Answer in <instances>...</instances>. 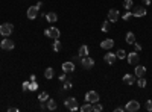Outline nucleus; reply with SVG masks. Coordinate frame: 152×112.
<instances>
[{"mask_svg":"<svg viewBox=\"0 0 152 112\" xmlns=\"http://www.w3.org/2000/svg\"><path fill=\"white\" fill-rule=\"evenodd\" d=\"M116 56H117L119 59H125L126 56H128V53H126L125 50H122V48H120V50H117V53H116Z\"/></svg>","mask_w":152,"mask_h":112,"instance_id":"393cba45","label":"nucleus"},{"mask_svg":"<svg viewBox=\"0 0 152 112\" xmlns=\"http://www.w3.org/2000/svg\"><path fill=\"white\" fill-rule=\"evenodd\" d=\"M123 82L126 85H134L135 83V77L132 76V74H125V76H123Z\"/></svg>","mask_w":152,"mask_h":112,"instance_id":"dca6fc26","label":"nucleus"},{"mask_svg":"<svg viewBox=\"0 0 152 112\" xmlns=\"http://www.w3.org/2000/svg\"><path fill=\"white\" fill-rule=\"evenodd\" d=\"M120 18V12L117 9H110L108 11V21L110 23H116Z\"/></svg>","mask_w":152,"mask_h":112,"instance_id":"6e6552de","label":"nucleus"},{"mask_svg":"<svg viewBox=\"0 0 152 112\" xmlns=\"http://www.w3.org/2000/svg\"><path fill=\"white\" fill-rule=\"evenodd\" d=\"M131 17H132V12H125V15H123L122 18H123V20L126 21V20H129Z\"/></svg>","mask_w":152,"mask_h":112,"instance_id":"473e14b6","label":"nucleus"},{"mask_svg":"<svg viewBox=\"0 0 152 112\" xmlns=\"http://www.w3.org/2000/svg\"><path fill=\"white\" fill-rule=\"evenodd\" d=\"M85 102L91 103V105L97 103V102H99V94H97L96 91H88V92L85 94Z\"/></svg>","mask_w":152,"mask_h":112,"instance_id":"20e7f679","label":"nucleus"},{"mask_svg":"<svg viewBox=\"0 0 152 112\" xmlns=\"http://www.w3.org/2000/svg\"><path fill=\"white\" fill-rule=\"evenodd\" d=\"M138 109H140V103H138L137 100H129L128 103H126V106H125L126 112H137Z\"/></svg>","mask_w":152,"mask_h":112,"instance_id":"39448f33","label":"nucleus"},{"mask_svg":"<svg viewBox=\"0 0 152 112\" xmlns=\"http://www.w3.org/2000/svg\"><path fill=\"white\" fill-rule=\"evenodd\" d=\"M61 47H62V46H61V41L55 40V43H53V50H55V52H59Z\"/></svg>","mask_w":152,"mask_h":112,"instance_id":"c85d7f7f","label":"nucleus"},{"mask_svg":"<svg viewBox=\"0 0 152 112\" xmlns=\"http://www.w3.org/2000/svg\"><path fill=\"white\" fill-rule=\"evenodd\" d=\"M132 46H134V48H135V52H140V50H142V46H140V44H137V43H134Z\"/></svg>","mask_w":152,"mask_h":112,"instance_id":"72a5a7b5","label":"nucleus"},{"mask_svg":"<svg viewBox=\"0 0 152 112\" xmlns=\"http://www.w3.org/2000/svg\"><path fill=\"white\" fill-rule=\"evenodd\" d=\"M142 2H143L145 5H151V0H142Z\"/></svg>","mask_w":152,"mask_h":112,"instance_id":"58836bf2","label":"nucleus"},{"mask_svg":"<svg viewBox=\"0 0 152 112\" xmlns=\"http://www.w3.org/2000/svg\"><path fill=\"white\" fill-rule=\"evenodd\" d=\"M78 55H79L81 58H82V56H87V55H88V46H81Z\"/></svg>","mask_w":152,"mask_h":112,"instance_id":"4be33fe9","label":"nucleus"},{"mask_svg":"<svg viewBox=\"0 0 152 112\" xmlns=\"http://www.w3.org/2000/svg\"><path fill=\"white\" fill-rule=\"evenodd\" d=\"M126 43L131 44V46L135 43V35H134L132 32H128V33H126Z\"/></svg>","mask_w":152,"mask_h":112,"instance_id":"aec40b11","label":"nucleus"},{"mask_svg":"<svg viewBox=\"0 0 152 112\" xmlns=\"http://www.w3.org/2000/svg\"><path fill=\"white\" fill-rule=\"evenodd\" d=\"M29 79H31V82H32V80H37V76H35V74H32V76H31Z\"/></svg>","mask_w":152,"mask_h":112,"instance_id":"4c0bfd02","label":"nucleus"},{"mask_svg":"<svg viewBox=\"0 0 152 112\" xmlns=\"http://www.w3.org/2000/svg\"><path fill=\"white\" fill-rule=\"evenodd\" d=\"M58 79H59L61 82H66V79H67V76H66V74H61V76H59Z\"/></svg>","mask_w":152,"mask_h":112,"instance_id":"f704fd0d","label":"nucleus"},{"mask_svg":"<svg viewBox=\"0 0 152 112\" xmlns=\"http://www.w3.org/2000/svg\"><path fill=\"white\" fill-rule=\"evenodd\" d=\"M116 59H117L116 53H105V56H104V61L107 62L108 65H114L116 64Z\"/></svg>","mask_w":152,"mask_h":112,"instance_id":"f8f14e48","label":"nucleus"},{"mask_svg":"<svg viewBox=\"0 0 152 112\" xmlns=\"http://www.w3.org/2000/svg\"><path fill=\"white\" fill-rule=\"evenodd\" d=\"M61 68H62L64 73H73L75 71V64L72 61H67V62H64V64L61 65Z\"/></svg>","mask_w":152,"mask_h":112,"instance_id":"ddd939ff","label":"nucleus"},{"mask_svg":"<svg viewBox=\"0 0 152 112\" xmlns=\"http://www.w3.org/2000/svg\"><path fill=\"white\" fill-rule=\"evenodd\" d=\"M37 90H38V83L35 80H32L31 85H29V91H37Z\"/></svg>","mask_w":152,"mask_h":112,"instance_id":"c756f323","label":"nucleus"},{"mask_svg":"<svg viewBox=\"0 0 152 112\" xmlns=\"http://www.w3.org/2000/svg\"><path fill=\"white\" fill-rule=\"evenodd\" d=\"M44 35L46 36H49V38H52V40H59V36H61V32H59V29L58 27H47L46 30H44Z\"/></svg>","mask_w":152,"mask_h":112,"instance_id":"f257e3e1","label":"nucleus"},{"mask_svg":"<svg viewBox=\"0 0 152 112\" xmlns=\"http://www.w3.org/2000/svg\"><path fill=\"white\" fill-rule=\"evenodd\" d=\"M0 47H2L3 48V50H12V48H14L15 47V43L14 41H12V40H3L2 43H0Z\"/></svg>","mask_w":152,"mask_h":112,"instance_id":"9d476101","label":"nucleus"},{"mask_svg":"<svg viewBox=\"0 0 152 112\" xmlns=\"http://www.w3.org/2000/svg\"><path fill=\"white\" fill-rule=\"evenodd\" d=\"M132 6H134V2H132V0H125V2H123V8H125V9L131 11Z\"/></svg>","mask_w":152,"mask_h":112,"instance_id":"5701e85b","label":"nucleus"},{"mask_svg":"<svg viewBox=\"0 0 152 112\" xmlns=\"http://www.w3.org/2000/svg\"><path fill=\"white\" fill-rule=\"evenodd\" d=\"M38 11H40V9L37 8V5H34V6H29V8H28V12H26L28 18H29V20H35V18L38 17Z\"/></svg>","mask_w":152,"mask_h":112,"instance_id":"1a4fd4ad","label":"nucleus"},{"mask_svg":"<svg viewBox=\"0 0 152 112\" xmlns=\"http://www.w3.org/2000/svg\"><path fill=\"white\" fill-rule=\"evenodd\" d=\"M145 74H146V68L143 67V65H135V76L137 77H143L145 76Z\"/></svg>","mask_w":152,"mask_h":112,"instance_id":"2eb2a0df","label":"nucleus"},{"mask_svg":"<svg viewBox=\"0 0 152 112\" xmlns=\"http://www.w3.org/2000/svg\"><path fill=\"white\" fill-rule=\"evenodd\" d=\"M126 59H128V62L131 65H137L138 61H140V58H138V53L137 52H132V53H128V56H126Z\"/></svg>","mask_w":152,"mask_h":112,"instance_id":"9b49d317","label":"nucleus"},{"mask_svg":"<svg viewBox=\"0 0 152 112\" xmlns=\"http://www.w3.org/2000/svg\"><path fill=\"white\" fill-rule=\"evenodd\" d=\"M81 64H82L84 68H88V70H90V68L94 67V59L90 58L88 55H87V56H82V58H81Z\"/></svg>","mask_w":152,"mask_h":112,"instance_id":"423d86ee","label":"nucleus"},{"mask_svg":"<svg viewBox=\"0 0 152 112\" xmlns=\"http://www.w3.org/2000/svg\"><path fill=\"white\" fill-rule=\"evenodd\" d=\"M64 106L69 109V111H78L79 106H78V102H76L75 97H67L64 100Z\"/></svg>","mask_w":152,"mask_h":112,"instance_id":"f03ea898","label":"nucleus"},{"mask_svg":"<svg viewBox=\"0 0 152 112\" xmlns=\"http://www.w3.org/2000/svg\"><path fill=\"white\" fill-rule=\"evenodd\" d=\"M46 106L49 111H55L56 109V102L52 100V98H47V102H46Z\"/></svg>","mask_w":152,"mask_h":112,"instance_id":"a211bd4d","label":"nucleus"},{"mask_svg":"<svg viewBox=\"0 0 152 112\" xmlns=\"http://www.w3.org/2000/svg\"><path fill=\"white\" fill-rule=\"evenodd\" d=\"M145 108H146V111H151L152 112V100H148L145 103Z\"/></svg>","mask_w":152,"mask_h":112,"instance_id":"7c9ffc66","label":"nucleus"},{"mask_svg":"<svg viewBox=\"0 0 152 112\" xmlns=\"http://www.w3.org/2000/svg\"><path fill=\"white\" fill-rule=\"evenodd\" d=\"M102 109H104V106H102V105H100L99 102L93 105V112H100V111H102Z\"/></svg>","mask_w":152,"mask_h":112,"instance_id":"cd10ccee","label":"nucleus"},{"mask_svg":"<svg viewBox=\"0 0 152 112\" xmlns=\"http://www.w3.org/2000/svg\"><path fill=\"white\" fill-rule=\"evenodd\" d=\"M137 85L140 86V88H145V86H146V79L145 77H138L137 79Z\"/></svg>","mask_w":152,"mask_h":112,"instance_id":"a878e982","label":"nucleus"},{"mask_svg":"<svg viewBox=\"0 0 152 112\" xmlns=\"http://www.w3.org/2000/svg\"><path fill=\"white\" fill-rule=\"evenodd\" d=\"M113 46H114V41L111 38L104 40L102 43H100V48H104V50H110V48H113Z\"/></svg>","mask_w":152,"mask_h":112,"instance_id":"4468645a","label":"nucleus"},{"mask_svg":"<svg viewBox=\"0 0 152 112\" xmlns=\"http://www.w3.org/2000/svg\"><path fill=\"white\" fill-rule=\"evenodd\" d=\"M53 74H55V70H53L52 67H49V68L44 70V77H46V79H52Z\"/></svg>","mask_w":152,"mask_h":112,"instance_id":"6ab92c4d","label":"nucleus"},{"mask_svg":"<svg viewBox=\"0 0 152 112\" xmlns=\"http://www.w3.org/2000/svg\"><path fill=\"white\" fill-rule=\"evenodd\" d=\"M29 85H31V82H23V85H21V88H23L24 91H29Z\"/></svg>","mask_w":152,"mask_h":112,"instance_id":"2f4dec72","label":"nucleus"},{"mask_svg":"<svg viewBox=\"0 0 152 112\" xmlns=\"http://www.w3.org/2000/svg\"><path fill=\"white\" fill-rule=\"evenodd\" d=\"M114 111H116V112H123V111H125V108H122V106H117V108L114 109Z\"/></svg>","mask_w":152,"mask_h":112,"instance_id":"c9c22d12","label":"nucleus"},{"mask_svg":"<svg viewBox=\"0 0 152 112\" xmlns=\"http://www.w3.org/2000/svg\"><path fill=\"white\" fill-rule=\"evenodd\" d=\"M8 111H9V112H17L18 109H17V108H8Z\"/></svg>","mask_w":152,"mask_h":112,"instance_id":"e433bc0d","label":"nucleus"},{"mask_svg":"<svg viewBox=\"0 0 152 112\" xmlns=\"http://www.w3.org/2000/svg\"><path fill=\"white\" fill-rule=\"evenodd\" d=\"M79 109H81L82 112H93V105L87 102V103H85V105H82Z\"/></svg>","mask_w":152,"mask_h":112,"instance_id":"412c9836","label":"nucleus"},{"mask_svg":"<svg viewBox=\"0 0 152 112\" xmlns=\"http://www.w3.org/2000/svg\"><path fill=\"white\" fill-rule=\"evenodd\" d=\"M46 20H47L49 23H55V21L58 20V15L55 14V12H49V14H46Z\"/></svg>","mask_w":152,"mask_h":112,"instance_id":"f3484780","label":"nucleus"},{"mask_svg":"<svg viewBox=\"0 0 152 112\" xmlns=\"http://www.w3.org/2000/svg\"><path fill=\"white\" fill-rule=\"evenodd\" d=\"M108 30H110V21H108V20H105V21L102 23V32H105V33H107Z\"/></svg>","mask_w":152,"mask_h":112,"instance_id":"bb28decb","label":"nucleus"},{"mask_svg":"<svg viewBox=\"0 0 152 112\" xmlns=\"http://www.w3.org/2000/svg\"><path fill=\"white\" fill-rule=\"evenodd\" d=\"M12 30H14V26H12L11 23H3V24H0V35L9 36V35L12 33Z\"/></svg>","mask_w":152,"mask_h":112,"instance_id":"7ed1b4c3","label":"nucleus"},{"mask_svg":"<svg viewBox=\"0 0 152 112\" xmlns=\"http://www.w3.org/2000/svg\"><path fill=\"white\" fill-rule=\"evenodd\" d=\"M47 98H49V94L44 91V92H40V95H38V100L40 102H47Z\"/></svg>","mask_w":152,"mask_h":112,"instance_id":"b1692460","label":"nucleus"},{"mask_svg":"<svg viewBox=\"0 0 152 112\" xmlns=\"http://www.w3.org/2000/svg\"><path fill=\"white\" fill-rule=\"evenodd\" d=\"M134 17H145L146 15V8L145 6H132L131 9Z\"/></svg>","mask_w":152,"mask_h":112,"instance_id":"0eeeda50","label":"nucleus"}]
</instances>
